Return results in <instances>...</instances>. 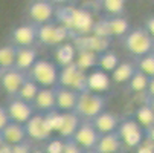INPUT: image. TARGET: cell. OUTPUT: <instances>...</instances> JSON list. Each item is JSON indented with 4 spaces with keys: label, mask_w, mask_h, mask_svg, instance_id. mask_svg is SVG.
Wrapping results in <instances>:
<instances>
[{
    "label": "cell",
    "mask_w": 154,
    "mask_h": 153,
    "mask_svg": "<svg viewBox=\"0 0 154 153\" xmlns=\"http://www.w3.org/2000/svg\"><path fill=\"white\" fill-rule=\"evenodd\" d=\"M55 17L58 20V23L69 31L70 40L92 34L95 18L89 9L61 5L58 9H55Z\"/></svg>",
    "instance_id": "1"
},
{
    "label": "cell",
    "mask_w": 154,
    "mask_h": 153,
    "mask_svg": "<svg viewBox=\"0 0 154 153\" xmlns=\"http://www.w3.org/2000/svg\"><path fill=\"white\" fill-rule=\"evenodd\" d=\"M105 103L107 100L102 94L84 91L78 95V101L73 112L81 118V121H92L96 115L105 110Z\"/></svg>",
    "instance_id": "2"
},
{
    "label": "cell",
    "mask_w": 154,
    "mask_h": 153,
    "mask_svg": "<svg viewBox=\"0 0 154 153\" xmlns=\"http://www.w3.org/2000/svg\"><path fill=\"white\" fill-rule=\"evenodd\" d=\"M28 78L35 81L40 87H55L58 86V75H60V68L54 61L38 58L32 68L26 72Z\"/></svg>",
    "instance_id": "3"
},
{
    "label": "cell",
    "mask_w": 154,
    "mask_h": 153,
    "mask_svg": "<svg viewBox=\"0 0 154 153\" xmlns=\"http://www.w3.org/2000/svg\"><path fill=\"white\" fill-rule=\"evenodd\" d=\"M152 45L154 40L148 35V32L143 28H131L130 32L124 37V48L134 58H140L152 52Z\"/></svg>",
    "instance_id": "4"
},
{
    "label": "cell",
    "mask_w": 154,
    "mask_h": 153,
    "mask_svg": "<svg viewBox=\"0 0 154 153\" xmlns=\"http://www.w3.org/2000/svg\"><path fill=\"white\" fill-rule=\"evenodd\" d=\"M70 40V34L64 26L55 21H49V23L37 26V41H40L41 45L55 48L64 41Z\"/></svg>",
    "instance_id": "5"
},
{
    "label": "cell",
    "mask_w": 154,
    "mask_h": 153,
    "mask_svg": "<svg viewBox=\"0 0 154 153\" xmlns=\"http://www.w3.org/2000/svg\"><path fill=\"white\" fill-rule=\"evenodd\" d=\"M116 133L122 142V145L128 148H136L145 139V130L136 123L134 118H125L121 120Z\"/></svg>",
    "instance_id": "6"
},
{
    "label": "cell",
    "mask_w": 154,
    "mask_h": 153,
    "mask_svg": "<svg viewBox=\"0 0 154 153\" xmlns=\"http://www.w3.org/2000/svg\"><path fill=\"white\" fill-rule=\"evenodd\" d=\"M58 86L67 87L75 92H84L87 91V74L79 71L75 64L60 68V75H58Z\"/></svg>",
    "instance_id": "7"
},
{
    "label": "cell",
    "mask_w": 154,
    "mask_h": 153,
    "mask_svg": "<svg viewBox=\"0 0 154 153\" xmlns=\"http://www.w3.org/2000/svg\"><path fill=\"white\" fill-rule=\"evenodd\" d=\"M6 113L11 123H18V124H26L31 116L35 113V109L31 103H26L23 100H18L17 97H11L5 106Z\"/></svg>",
    "instance_id": "8"
},
{
    "label": "cell",
    "mask_w": 154,
    "mask_h": 153,
    "mask_svg": "<svg viewBox=\"0 0 154 153\" xmlns=\"http://www.w3.org/2000/svg\"><path fill=\"white\" fill-rule=\"evenodd\" d=\"M28 15L32 21V25L40 26L49 23L55 17V6L48 0H34L28 6Z\"/></svg>",
    "instance_id": "9"
},
{
    "label": "cell",
    "mask_w": 154,
    "mask_h": 153,
    "mask_svg": "<svg viewBox=\"0 0 154 153\" xmlns=\"http://www.w3.org/2000/svg\"><path fill=\"white\" fill-rule=\"evenodd\" d=\"M70 139L76 145H79L84 151H93V148L99 139V133L90 124V121H81L79 127L76 129V132L73 133V136Z\"/></svg>",
    "instance_id": "10"
},
{
    "label": "cell",
    "mask_w": 154,
    "mask_h": 153,
    "mask_svg": "<svg viewBox=\"0 0 154 153\" xmlns=\"http://www.w3.org/2000/svg\"><path fill=\"white\" fill-rule=\"evenodd\" d=\"M25 130H26L28 139H32V141L40 142V141H48L49 138H52V132L46 124L45 113L35 112L31 116V120L25 124Z\"/></svg>",
    "instance_id": "11"
},
{
    "label": "cell",
    "mask_w": 154,
    "mask_h": 153,
    "mask_svg": "<svg viewBox=\"0 0 154 153\" xmlns=\"http://www.w3.org/2000/svg\"><path fill=\"white\" fill-rule=\"evenodd\" d=\"M26 78H28L26 72H21L15 68L0 71V87L8 97H15Z\"/></svg>",
    "instance_id": "12"
},
{
    "label": "cell",
    "mask_w": 154,
    "mask_h": 153,
    "mask_svg": "<svg viewBox=\"0 0 154 153\" xmlns=\"http://www.w3.org/2000/svg\"><path fill=\"white\" fill-rule=\"evenodd\" d=\"M11 41L15 48H32L37 43V26L32 23L15 26L11 32Z\"/></svg>",
    "instance_id": "13"
},
{
    "label": "cell",
    "mask_w": 154,
    "mask_h": 153,
    "mask_svg": "<svg viewBox=\"0 0 154 153\" xmlns=\"http://www.w3.org/2000/svg\"><path fill=\"white\" fill-rule=\"evenodd\" d=\"M110 38H102V37H96L93 34H87L82 37H76L72 38V43L75 45L76 51H92L95 54H102L107 49H110Z\"/></svg>",
    "instance_id": "14"
},
{
    "label": "cell",
    "mask_w": 154,
    "mask_h": 153,
    "mask_svg": "<svg viewBox=\"0 0 154 153\" xmlns=\"http://www.w3.org/2000/svg\"><path fill=\"white\" fill-rule=\"evenodd\" d=\"M55 109L60 112H73L78 101V92L63 86H55Z\"/></svg>",
    "instance_id": "15"
},
{
    "label": "cell",
    "mask_w": 154,
    "mask_h": 153,
    "mask_svg": "<svg viewBox=\"0 0 154 153\" xmlns=\"http://www.w3.org/2000/svg\"><path fill=\"white\" fill-rule=\"evenodd\" d=\"M119 123H121V118H119L116 113L107 112V110L101 112L99 115H96V116L90 121V124L95 127V130H96L99 135H107V133L116 132Z\"/></svg>",
    "instance_id": "16"
},
{
    "label": "cell",
    "mask_w": 154,
    "mask_h": 153,
    "mask_svg": "<svg viewBox=\"0 0 154 153\" xmlns=\"http://www.w3.org/2000/svg\"><path fill=\"white\" fill-rule=\"evenodd\" d=\"M110 86H112L110 74H107L98 68L87 74V91L104 95L110 89Z\"/></svg>",
    "instance_id": "17"
},
{
    "label": "cell",
    "mask_w": 154,
    "mask_h": 153,
    "mask_svg": "<svg viewBox=\"0 0 154 153\" xmlns=\"http://www.w3.org/2000/svg\"><path fill=\"white\" fill-rule=\"evenodd\" d=\"M32 106L38 113H48L51 110H55V89L54 87H40L32 101Z\"/></svg>",
    "instance_id": "18"
},
{
    "label": "cell",
    "mask_w": 154,
    "mask_h": 153,
    "mask_svg": "<svg viewBox=\"0 0 154 153\" xmlns=\"http://www.w3.org/2000/svg\"><path fill=\"white\" fill-rule=\"evenodd\" d=\"M76 57V48L75 45L70 41H64L61 45L54 48V58H55V64L58 68H64L69 66V64H73Z\"/></svg>",
    "instance_id": "19"
},
{
    "label": "cell",
    "mask_w": 154,
    "mask_h": 153,
    "mask_svg": "<svg viewBox=\"0 0 154 153\" xmlns=\"http://www.w3.org/2000/svg\"><path fill=\"white\" fill-rule=\"evenodd\" d=\"M121 150H122V142L118 133L113 132L107 135H99L93 153H121Z\"/></svg>",
    "instance_id": "20"
},
{
    "label": "cell",
    "mask_w": 154,
    "mask_h": 153,
    "mask_svg": "<svg viewBox=\"0 0 154 153\" xmlns=\"http://www.w3.org/2000/svg\"><path fill=\"white\" fill-rule=\"evenodd\" d=\"M37 60H38V52L34 46L32 48H17L14 68L21 72H28Z\"/></svg>",
    "instance_id": "21"
},
{
    "label": "cell",
    "mask_w": 154,
    "mask_h": 153,
    "mask_svg": "<svg viewBox=\"0 0 154 153\" xmlns=\"http://www.w3.org/2000/svg\"><path fill=\"white\" fill-rule=\"evenodd\" d=\"M2 136H3V141L9 145H15V144H20L28 139L26 136V130H25V126L23 124H18V123H8L6 127L2 130Z\"/></svg>",
    "instance_id": "22"
},
{
    "label": "cell",
    "mask_w": 154,
    "mask_h": 153,
    "mask_svg": "<svg viewBox=\"0 0 154 153\" xmlns=\"http://www.w3.org/2000/svg\"><path fill=\"white\" fill-rule=\"evenodd\" d=\"M81 124V118L75 112H63V123L58 130V138L70 139Z\"/></svg>",
    "instance_id": "23"
},
{
    "label": "cell",
    "mask_w": 154,
    "mask_h": 153,
    "mask_svg": "<svg viewBox=\"0 0 154 153\" xmlns=\"http://www.w3.org/2000/svg\"><path fill=\"white\" fill-rule=\"evenodd\" d=\"M136 71H137V68L134 63L121 61L116 66V69L113 72H110V80L115 84H127L131 80V77L134 75Z\"/></svg>",
    "instance_id": "24"
},
{
    "label": "cell",
    "mask_w": 154,
    "mask_h": 153,
    "mask_svg": "<svg viewBox=\"0 0 154 153\" xmlns=\"http://www.w3.org/2000/svg\"><path fill=\"white\" fill-rule=\"evenodd\" d=\"M107 25H108V31H110V37L112 38H115V37L116 38H124L131 29L130 21L124 15L107 17Z\"/></svg>",
    "instance_id": "25"
},
{
    "label": "cell",
    "mask_w": 154,
    "mask_h": 153,
    "mask_svg": "<svg viewBox=\"0 0 154 153\" xmlns=\"http://www.w3.org/2000/svg\"><path fill=\"white\" fill-rule=\"evenodd\" d=\"M98 55L99 54H95L92 51H76V57H75V61L73 64L82 72H89V71H93L96 69L98 66Z\"/></svg>",
    "instance_id": "26"
},
{
    "label": "cell",
    "mask_w": 154,
    "mask_h": 153,
    "mask_svg": "<svg viewBox=\"0 0 154 153\" xmlns=\"http://www.w3.org/2000/svg\"><path fill=\"white\" fill-rule=\"evenodd\" d=\"M119 63H121V60H119L118 54L115 51L107 49L105 52L98 55V66L96 68L104 71V72H107V74H110V72H113L116 69V66Z\"/></svg>",
    "instance_id": "27"
},
{
    "label": "cell",
    "mask_w": 154,
    "mask_h": 153,
    "mask_svg": "<svg viewBox=\"0 0 154 153\" xmlns=\"http://www.w3.org/2000/svg\"><path fill=\"white\" fill-rule=\"evenodd\" d=\"M134 120L143 130H148L149 127L154 126V112L151 110V107L145 103V104L137 107V110L134 113Z\"/></svg>",
    "instance_id": "28"
},
{
    "label": "cell",
    "mask_w": 154,
    "mask_h": 153,
    "mask_svg": "<svg viewBox=\"0 0 154 153\" xmlns=\"http://www.w3.org/2000/svg\"><path fill=\"white\" fill-rule=\"evenodd\" d=\"M15 54H17V48L14 45H11V43L0 46V71H6V69L14 68Z\"/></svg>",
    "instance_id": "29"
},
{
    "label": "cell",
    "mask_w": 154,
    "mask_h": 153,
    "mask_svg": "<svg viewBox=\"0 0 154 153\" xmlns=\"http://www.w3.org/2000/svg\"><path fill=\"white\" fill-rule=\"evenodd\" d=\"M38 89H40V86H38L35 81H32L31 78H26V80L23 81V84H21V87L18 89V92H17L15 97H17L18 100H23V101L32 104V101H34V98H35Z\"/></svg>",
    "instance_id": "30"
},
{
    "label": "cell",
    "mask_w": 154,
    "mask_h": 153,
    "mask_svg": "<svg viewBox=\"0 0 154 153\" xmlns=\"http://www.w3.org/2000/svg\"><path fill=\"white\" fill-rule=\"evenodd\" d=\"M101 6L108 17H116L124 14L127 0H101Z\"/></svg>",
    "instance_id": "31"
},
{
    "label": "cell",
    "mask_w": 154,
    "mask_h": 153,
    "mask_svg": "<svg viewBox=\"0 0 154 153\" xmlns=\"http://www.w3.org/2000/svg\"><path fill=\"white\" fill-rule=\"evenodd\" d=\"M148 80H149V78H148L146 75H143L142 72L136 71L134 75L131 77V80L127 83V84H128V89H130L131 92H134V94H145L146 86H148Z\"/></svg>",
    "instance_id": "32"
},
{
    "label": "cell",
    "mask_w": 154,
    "mask_h": 153,
    "mask_svg": "<svg viewBox=\"0 0 154 153\" xmlns=\"http://www.w3.org/2000/svg\"><path fill=\"white\" fill-rule=\"evenodd\" d=\"M136 68L139 72H142L143 75H146L148 78H152L154 77V54L149 52L140 58H137V63H136Z\"/></svg>",
    "instance_id": "33"
},
{
    "label": "cell",
    "mask_w": 154,
    "mask_h": 153,
    "mask_svg": "<svg viewBox=\"0 0 154 153\" xmlns=\"http://www.w3.org/2000/svg\"><path fill=\"white\" fill-rule=\"evenodd\" d=\"M45 120H46V124H48V127H49V130L52 133H58V130H60V127H61V123H63V112H60V110H51V112H48V113H45Z\"/></svg>",
    "instance_id": "34"
},
{
    "label": "cell",
    "mask_w": 154,
    "mask_h": 153,
    "mask_svg": "<svg viewBox=\"0 0 154 153\" xmlns=\"http://www.w3.org/2000/svg\"><path fill=\"white\" fill-rule=\"evenodd\" d=\"M92 34L96 35V37H102V38H110V31H108V25H107V18H99V20H95L93 23V28H92Z\"/></svg>",
    "instance_id": "35"
},
{
    "label": "cell",
    "mask_w": 154,
    "mask_h": 153,
    "mask_svg": "<svg viewBox=\"0 0 154 153\" xmlns=\"http://www.w3.org/2000/svg\"><path fill=\"white\" fill-rule=\"evenodd\" d=\"M63 148H64V139L57 136V138H49L46 141L43 151L45 153H63Z\"/></svg>",
    "instance_id": "36"
},
{
    "label": "cell",
    "mask_w": 154,
    "mask_h": 153,
    "mask_svg": "<svg viewBox=\"0 0 154 153\" xmlns=\"http://www.w3.org/2000/svg\"><path fill=\"white\" fill-rule=\"evenodd\" d=\"M136 153H154V142L145 136V139L136 147Z\"/></svg>",
    "instance_id": "37"
},
{
    "label": "cell",
    "mask_w": 154,
    "mask_h": 153,
    "mask_svg": "<svg viewBox=\"0 0 154 153\" xmlns=\"http://www.w3.org/2000/svg\"><path fill=\"white\" fill-rule=\"evenodd\" d=\"M31 150H32V145L28 139L20 144L11 145V153H31Z\"/></svg>",
    "instance_id": "38"
},
{
    "label": "cell",
    "mask_w": 154,
    "mask_h": 153,
    "mask_svg": "<svg viewBox=\"0 0 154 153\" xmlns=\"http://www.w3.org/2000/svg\"><path fill=\"white\" fill-rule=\"evenodd\" d=\"M63 153H85L79 145H76L72 139H64V148Z\"/></svg>",
    "instance_id": "39"
},
{
    "label": "cell",
    "mask_w": 154,
    "mask_h": 153,
    "mask_svg": "<svg viewBox=\"0 0 154 153\" xmlns=\"http://www.w3.org/2000/svg\"><path fill=\"white\" fill-rule=\"evenodd\" d=\"M143 29L148 32V35L154 40V15H149L146 20H145V26Z\"/></svg>",
    "instance_id": "40"
},
{
    "label": "cell",
    "mask_w": 154,
    "mask_h": 153,
    "mask_svg": "<svg viewBox=\"0 0 154 153\" xmlns=\"http://www.w3.org/2000/svg\"><path fill=\"white\" fill-rule=\"evenodd\" d=\"M8 123H9V118L6 113V109H5V106H0V132L6 127Z\"/></svg>",
    "instance_id": "41"
},
{
    "label": "cell",
    "mask_w": 154,
    "mask_h": 153,
    "mask_svg": "<svg viewBox=\"0 0 154 153\" xmlns=\"http://www.w3.org/2000/svg\"><path fill=\"white\" fill-rule=\"evenodd\" d=\"M145 94L148 95V98H154V77L148 80V86H146Z\"/></svg>",
    "instance_id": "42"
},
{
    "label": "cell",
    "mask_w": 154,
    "mask_h": 153,
    "mask_svg": "<svg viewBox=\"0 0 154 153\" xmlns=\"http://www.w3.org/2000/svg\"><path fill=\"white\" fill-rule=\"evenodd\" d=\"M145 136L154 142V126H152V127H149L148 130H145Z\"/></svg>",
    "instance_id": "43"
},
{
    "label": "cell",
    "mask_w": 154,
    "mask_h": 153,
    "mask_svg": "<svg viewBox=\"0 0 154 153\" xmlns=\"http://www.w3.org/2000/svg\"><path fill=\"white\" fill-rule=\"evenodd\" d=\"M48 2H51L52 5H67L70 0H48Z\"/></svg>",
    "instance_id": "44"
},
{
    "label": "cell",
    "mask_w": 154,
    "mask_h": 153,
    "mask_svg": "<svg viewBox=\"0 0 154 153\" xmlns=\"http://www.w3.org/2000/svg\"><path fill=\"white\" fill-rule=\"evenodd\" d=\"M0 153H11V145L5 142L2 147H0Z\"/></svg>",
    "instance_id": "45"
},
{
    "label": "cell",
    "mask_w": 154,
    "mask_h": 153,
    "mask_svg": "<svg viewBox=\"0 0 154 153\" xmlns=\"http://www.w3.org/2000/svg\"><path fill=\"white\" fill-rule=\"evenodd\" d=\"M146 104L151 107V110L154 112V98H148V101H146Z\"/></svg>",
    "instance_id": "46"
},
{
    "label": "cell",
    "mask_w": 154,
    "mask_h": 153,
    "mask_svg": "<svg viewBox=\"0 0 154 153\" xmlns=\"http://www.w3.org/2000/svg\"><path fill=\"white\" fill-rule=\"evenodd\" d=\"M31 153H45V151H43V148H32Z\"/></svg>",
    "instance_id": "47"
},
{
    "label": "cell",
    "mask_w": 154,
    "mask_h": 153,
    "mask_svg": "<svg viewBox=\"0 0 154 153\" xmlns=\"http://www.w3.org/2000/svg\"><path fill=\"white\" fill-rule=\"evenodd\" d=\"M5 144V141H3V136H2V133H0V147H2Z\"/></svg>",
    "instance_id": "48"
},
{
    "label": "cell",
    "mask_w": 154,
    "mask_h": 153,
    "mask_svg": "<svg viewBox=\"0 0 154 153\" xmlns=\"http://www.w3.org/2000/svg\"><path fill=\"white\" fill-rule=\"evenodd\" d=\"M152 54H154V45H152Z\"/></svg>",
    "instance_id": "49"
},
{
    "label": "cell",
    "mask_w": 154,
    "mask_h": 153,
    "mask_svg": "<svg viewBox=\"0 0 154 153\" xmlns=\"http://www.w3.org/2000/svg\"><path fill=\"white\" fill-rule=\"evenodd\" d=\"M85 153H93V151H85Z\"/></svg>",
    "instance_id": "50"
},
{
    "label": "cell",
    "mask_w": 154,
    "mask_h": 153,
    "mask_svg": "<svg viewBox=\"0 0 154 153\" xmlns=\"http://www.w3.org/2000/svg\"><path fill=\"white\" fill-rule=\"evenodd\" d=\"M121 153H122V151H121Z\"/></svg>",
    "instance_id": "51"
}]
</instances>
